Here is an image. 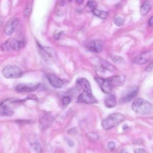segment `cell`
<instances>
[{"mask_svg": "<svg viewBox=\"0 0 153 153\" xmlns=\"http://www.w3.org/2000/svg\"><path fill=\"white\" fill-rule=\"evenodd\" d=\"M14 114V110L6 104V101L0 104V116L10 117L13 115Z\"/></svg>", "mask_w": 153, "mask_h": 153, "instance_id": "5bb4252c", "label": "cell"}, {"mask_svg": "<svg viewBox=\"0 0 153 153\" xmlns=\"http://www.w3.org/2000/svg\"><path fill=\"white\" fill-rule=\"evenodd\" d=\"M152 54L151 51L144 52L136 57L133 60V63L137 65H143L147 63L152 58Z\"/></svg>", "mask_w": 153, "mask_h": 153, "instance_id": "7c38bea8", "label": "cell"}, {"mask_svg": "<svg viewBox=\"0 0 153 153\" xmlns=\"http://www.w3.org/2000/svg\"><path fill=\"white\" fill-rule=\"evenodd\" d=\"M114 22L115 24V25H117L118 26H120L123 25L124 20L123 18H120V17H117V18H115Z\"/></svg>", "mask_w": 153, "mask_h": 153, "instance_id": "603a6c76", "label": "cell"}, {"mask_svg": "<svg viewBox=\"0 0 153 153\" xmlns=\"http://www.w3.org/2000/svg\"><path fill=\"white\" fill-rule=\"evenodd\" d=\"M108 147L111 151H114L115 148V142H114L112 141L109 142L108 144Z\"/></svg>", "mask_w": 153, "mask_h": 153, "instance_id": "83f0119b", "label": "cell"}, {"mask_svg": "<svg viewBox=\"0 0 153 153\" xmlns=\"http://www.w3.org/2000/svg\"><path fill=\"white\" fill-rule=\"evenodd\" d=\"M153 71V61L146 68V71L147 72H152Z\"/></svg>", "mask_w": 153, "mask_h": 153, "instance_id": "f546056e", "label": "cell"}, {"mask_svg": "<svg viewBox=\"0 0 153 153\" xmlns=\"http://www.w3.org/2000/svg\"><path fill=\"white\" fill-rule=\"evenodd\" d=\"M112 59L114 62L116 63H120L121 62L123 61V59L122 57H119V56H112Z\"/></svg>", "mask_w": 153, "mask_h": 153, "instance_id": "4316f807", "label": "cell"}, {"mask_svg": "<svg viewBox=\"0 0 153 153\" xmlns=\"http://www.w3.org/2000/svg\"><path fill=\"white\" fill-rule=\"evenodd\" d=\"M132 108L137 114L145 115L152 112L153 107L149 102L142 98H137L133 101Z\"/></svg>", "mask_w": 153, "mask_h": 153, "instance_id": "6da1fadb", "label": "cell"}, {"mask_svg": "<svg viewBox=\"0 0 153 153\" xmlns=\"http://www.w3.org/2000/svg\"><path fill=\"white\" fill-rule=\"evenodd\" d=\"M26 44V42L23 40H18L14 38H10L3 43L0 46V48L4 52L11 50L18 51L23 48Z\"/></svg>", "mask_w": 153, "mask_h": 153, "instance_id": "3957f363", "label": "cell"}, {"mask_svg": "<svg viewBox=\"0 0 153 153\" xmlns=\"http://www.w3.org/2000/svg\"><path fill=\"white\" fill-rule=\"evenodd\" d=\"M93 13L99 18H100L101 19H105L107 18L108 16V13L106 11L103 10H100L98 9H95L93 11Z\"/></svg>", "mask_w": 153, "mask_h": 153, "instance_id": "44dd1931", "label": "cell"}, {"mask_svg": "<svg viewBox=\"0 0 153 153\" xmlns=\"http://www.w3.org/2000/svg\"><path fill=\"white\" fill-rule=\"evenodd\" d=\"M77 84L82 88L84 92L92 95L91 86L89 81L85 78H80L77 80Z\"/></svg>", "mask_w": 153, "mask_h": 153, "instance_id": "9a60e30c", "label": "cell"}, {"mask_svg": "<svg viewBox=\"0 0 153 153\" xmlns=\"http://www.w3.org/2000/svg\"><path fill=\"white\" fill-rule=\"evenodd\" d=\"M71 97H70L69 96H65L62 99V103L63 105L66 106L71 102Z\"/></svg>", "mask_w": 153, "mask_h": 153, "instance_id": "cb8c5ba5", "label": "cell"}, {"mask_svg": "<svg viewBox=\"0 0 153 153\" xmlns=\"http://www.w3.org/2000/svg\"><path fill=\"white\" fill-rule=\"evenodd\" d=\"M148 23H149V25L150 26H153V16H152L150 18L149 22H148Z\"/></svg>", "mask_w": 153, "mask_h": 153, "instance_id": "d6a6232c", "label": "cell"}, {"mask_svg": "<svg viewBox=\"0 0 153 153\" xmlns=\"http://www.w3.org/2000/svg\"><path fill=\"white\" fill-rule=\"evenodd\" d=\"M104 43L102 41L100 40H94L90 42L88 46V49L92 52L95 53H100L103 49Z\"/></svg>", "mask_w": 153, "mask_h": 153, "instance_id": "4fadbf2b", "label": "cell"}, {"mask_svg": "<svg viewBox=\"0 0 153 153\" xmlns=\"http://www.w3.org/2000/svg\"><path fill=\"white\" fill-rule=\"evenodd\" d=\"M2 74L6 78H18L23 75V73L18 66L10 65L4 68Z\"/></svg>", "mask_w": 153, "mask_h": 153, "instance_id": "5b68a950", "label": "cell"}, {"mask_svg": "<svg viewBox=\"0 0 153 153\" xmlns=\"http://www.w3.org/2000/svg\"><path fill=\"white\" fill-rule=\"evenodd\" d=\"M125 118V115L122 113H113L104 119L102 122V126L105 130H110L123 122Z\"/></svg>", "mask_w": 153, "mask_h": 153, "instance_id": "7a4b0ae2", "label": "cell"}, {"mask_svg": "<svg viewBox=\"0 0 153 153\" xmlns=\"http://www.w3.org/2000/svg\"><path fill=\"white\" fill-rule=\"evenodd\" d=\"M40 83H21L17 85L15 90L19 93L34 92L40 87Z\"/></svg>", "mask_w": 153, "mask_h": 153, "instance_id": "8992f818", "label": "cell"}, {"mask_svg": "<svg viewBox=\"0 0 153 153\" xmlns=\"http://www.w3.org/2000/svg\"><path fill=\"white\" fill-rule=\"evenodd\" d=\"M40 53L42 58L47 62H53L56 61L58 56L56 50L53 47H43L39 46Z\"/></svg>", "mask_w": 153, "mask_h": 153, "instance_id": "277c9868", "label": "cell"}, {"mask_svg": "<svg viewBox=\"0 0 153 153\" xmlns=\"http://www.w3.org/2000/svg\"><path fill=\"white\" fill-rule=\"evenodd\" d=\"M138 92V89H136L132 90L130 93H128L126 96H125L122 99V102L123 103H127L133 100L137 96Z\"/></svg>", "mask_w": 153, "mask_h": 153, "instance_id": "ac0fdd59", "label": "cell"}, {"mask_svg": "<svg viewBox=\"0 0 153 153\" xmlns=\"http://www.w3.org/2000/svg\"><path fill=\"white\" fill-rule=\"evenodd\" d=\"M76 2L78 3V4H81L83 2V1H82V0H81V1H78V0H77L76 1Z\"/></svg>", "mask_w": 153, "mask_h": 153, "instance_id": "d590c367", "label": "cell"}, {"mask_svg": "<svg viewBox=\"0 0 153 153\" xmlns=\"http://www.w3.org/2000/svg\"><path fill=\"white\" fill-rule=\"evenodd\" d=\"M88 136L91 139H93V138H94V140H96L98 138V135L94 133H90L88 134Z\"/></svg>", "mask_w": 153, "mask_h": 153, "instance_id": "f1b7e54d", "label": "cell"}, {"mask_svg": "<svg viewBox=\"0 0 153 153\" xmlns=\"http://www.w3.org/2000/svg\"><path fill=\"white\" fill-rule=\"evenodd\" d=\"M55 120V118L51 115L46 114L42 116L39 120L40 128L41 130H45L48 128L52 125Z\"/></svg>", "mask_w": 153, "mask_h": 153, "instance_id": "30bf717a", "label": "cell"}, {"mask_svg": "<svg viewBox=\"0 0 153 153\" xmlns=\"http://www.w3.org/2000/svg\"><path fill=\"white\" fill-rule=\"evenodd\" d=\"M88 7L92 11L96 9V3L95 1H89L87 4Z\"/></svg>", "mask_w": 153, "mask_h": 153, "instance_id": "d4e9b609", "label": "cell"}, {"mask_svg": "<svg viewBox=\"0 0 153 153\" xmlns=\"http://www.w3.org/2000/svg\"><path fill=\"white\" fill-rule=\"evenodd\" d=\"M120 153H127V152L125 149H122L120 152Z\"/></svg>", "mask_w": 153, "mask_h": 153, "instance_id": "e575fe53", "label": "cell"}, {"mask_svg": "<svg viewBox=\"0 0 153 153\" xmlns=\"http://www.w3.org/2000/svg\"><path fill=\"white\" fill-rule=\"evenodd\" d=\"M31 12H32V7L30 6H28L24 10V13H23L24 16L28 17L31 14Z\"/></svg>", "mask_w": 153, "mask_h": 153, "instance_id": "484cf974", "label": "cell"}, {"mask_svg": "<svg viewBox=\"0 0 153 153\" xmlns=\"http://www.w3.org/2000/svg\"><path fill=\"white\" fill-rule=\"evenodd\" d=\"M77 102L86 104H97L98 101L92 94L83 92L78 97Z\"/></svg>", "mask_w": 153, "mask_h": 153, "instance_id": "ba28073f", "label": "cell"}, {"mask_svg": "<svg viewBox=\"0 0 153 153\" xmlns=\"http://www.w3.org/2000/svg\"><path fill=\"white\" fill-rule=\"evenodd\" d=\"M62 35H63V32H59V33H56V35H55L54 37H55V38H56L57 40H59V39H60L61 38V36Z\"/></svg>", "mask_w": 153, "mask_h": 153, "instance_id": "1f68e13d", "label": "cell"}, {"mask_svg": "<svg viewBox=\"0 0 153 153\" xmlns=\"http://www.w3.org/2000/svg\"><path fill=\"white\" fill-rule=\"evenodd\" d=\"M116 97L114 95H110L105 100L104 104L106 107L112 108L116 105Z\"/></svg>", "mask_w": 153, "mask_h": 153, "instance_id": "e0dca14e", "label": "cell"}, {"mask_svg": "<svg viewBox=\"0 0 153 153\" xmlns=\"http://www.w3.org/2000/svg\"><path fill=\"white\" fill-rule=\"evenodd\" d=\"M110 80L112 84L113 88L120 87L124 84L125 82V76L122 75H115L111 77H110Z\"/></svg>", "mask_w": 153, "mask_h": 153, "instance_id": "2e32d148", "label": "cell"}, {"mask_svg": "<svg viewBox=\"0 0 153 153\" xmlns=\"http://www.w3.org/2000/svg\"><path fill=\"white\" fill-rule=\"evenodd\" d=\"M19 24V19L14 18L11 19L6 24L4 29V32L7 36H11L14 32L16 28Z\"/></svg>", "mask_w": 153, "mask_h": 153, "instance_id": "8fae6325", "label": "cell"}, {"mask_svg": "<svg viewBox=\"0 0 153 153\" xmlns=\"http://www.w3.org/2000/svg\"><path fill=\"white\" fill-rule=\"evenodd\" d=\"M134 153H147V151L142 148H137L134 149Z\"/></svg>", "mask_w": 153, "mask_h": 153, "instance_id": "4dcf8cb0", "label": "cell"}, {"mask_svg": "<svg viewBox=\"0 0 153 153\" xmlns=\"http://www.w3.org/2000/svg\"><path fill=\"white\" fill-rule=\"evenodd\" d=\"M151 9V5L149 2L146 1L143 3L142 6L141 7V13L142 16L146 15Z\"/></svg>", "mask_w": 153, "mask_h": 153, "instance_id": "7402d4cb", "label": "cell"}, {"mask_svg": "<svg viewBox=\"0 0 153 153\" xmlns=\"http://www.w3.org/2000/svg\"><path fill=\"white\" fill-rule=\"evenodd\" d=\"M95 79L99 85L101 90L103 91V92L106 94L111 95L114 88L112 86V84L109 78H103L100 77H95Z\"/></svg>", "mask_w": 153, "mask_h": 153, "instance_id": "52a82bcc", "label": "cell"}, {"mask_svg": "<svg viewBox=\"0 0 153 153\" xmlns=\"http://www.w3.org/2000/svg\"><path fill=\"white\" fill-rule=\"evenodd\" d=\"M68 145H69L70 146H71V147H73L74 145V142H73L72 141L70 140V141H68Z\"/></svg>", "mask_w": 153, "mask_h": 153, "instance_id": "836d02e7", "label": "cell"}, {"mask_svg": "<svg viewBox=\"0 0 153 153\" xmlns=\"http://www.w3.org/2000/svg\"><path fill=\"white\" fill-rule=\"evenodd\" d=\"M47 78L50 84L52 86L56 89L62 88L65 84V81L56 76L55 74H49L47 75Z\"/></svg>", "mask_w": 153, "mask_h": 153, "instance_id": "9c48e42d", "label": "cell"}, {"mask_svg": "<svg viewBox=\"0 0 153 153\" xmlns=\"http://www.w3.org/2000/svg\"><path fill=\"white\" fill-rule=\"evenodd\" d=\"M100 66L103 68L111 71V72H114L115 71V67L112 65L111 63H110V62H108V61L104 60V59H100Z\"/></svg>", "mask_w": 153, "mask_h": 153, "instance_id": "d6986e66", "label": "cell"}, {"mask_svg": "<svg viewBox=\"0 0 153 153\" xmlns=\"http://www.w3.org/2000/svg\"><path fill=\"white\" fill-rule=\"evenodd\" d=\"M31 142H30V145L31 147L34 149L37 153H41L42 152V148L41 146V144H40V142H38V140L36 139H31Z\"/></svg>", "mask_w": 153, "mask_h": 153, "instance_id": "ffe728a7", "label": "cell"}]
</instances>
